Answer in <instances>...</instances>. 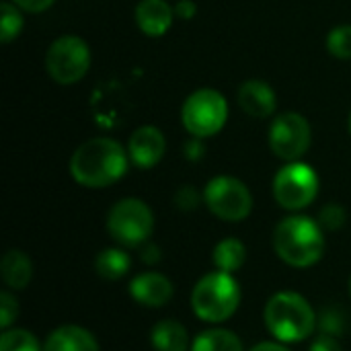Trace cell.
<instances>
[{
    "mask_svg": "<svg viewBox=\"0 0 351 351\" xmlns=\"http://www.w3.org/2000/svg\"><path fill=\"white\" fill-rule=\"evenodd\" d=\"M311 123L294 111L278 115L269 128V148L278 158L286 162L300 160L311 148Z\"/></svg>",
    "mask_w": 351,
    "mask_h": 351,
    "instance_id": "obj_10",
    "label": "cell"
},
{
    "mask_svg": "<svg viewBox=\"0 0 351 351\" xmlns=\"http://www.w3.org/2000/svg\"><path fill=\"white\" fill-rule=\"evenodd\" d=\"M319 329H321V333L339 337L343 333V317H341V313L337 308L323 311V315L319 319Z\"/></svg>",
    "mask_w": 351,
    "mask_h": 351,
    "instance_id": "obj_26",
    "label": "cell"
},
{
    "mask_svg": "<svg viewBox=\"0 0 351 351\" xmlns=\"http://www.w3.org/2000/svg\"><path fill=\"white\" fill-rule=\"evenodd\" d=\"M0 351H43L37 337L27 329H6L0 337Z\"/></svg>",
    "mask_w": 351,
    "mask_h": 351,
    "instance_id": "obj_21",
    "label": "cell"
},
{
    "mask_svg": "<svg viewBox=\"0 0 351 351\" xmlns=\"http://www.w3.org/2000/svg\"><path fill=\"white\" fill-rule=\"evenodd\" d=\"M319 193V175L317 171L300 160L284 165L274 177V197L276 202L290 212L308 208Z\"/></svg>",
    "mask_w": 351,
    "mask_h": 351,
    "instance_id": "obj_7",
    "label": "cell"
},
{
    "mask_svg": "<svg viewBox=\"0 0 351 351\" xmlns=\"http://www.w3.org/2000/svg\"><path fill=\"white\" fill-rule=\"evenodd\" d=\"M134 14L146 37H162L173 25L175 8L167 0H140Z\"/></svg>",
    "mask_w": 351,
    "mask_h": 351,
    "instance_id": "obj_14",
    "label": "cell"
},
{
    "mask_svg": "<svg viewBox=\"0 0 351 351\" xmlns=\"http://www.w3.org/2000/svg\"><path fill=\"white\" fill-rule=\"evenodd\" d=\"M154 230L150 206L138 197H125L113 204L107 214V232L121 247H142Z\"/></svg>",
    "mask_w": 351,
    "mask_h": 351,
    "instance_id": "obj_5",
    "label": "cell"
},
{
    "mask_svg": "<svg viewBox=\"0 0 351 351\" xmlns=\"http://www.w3.org/2000/svg\"><path fill=\"white\" fill-rule=\"evenodd\" d=\"M228 119V103L222 93L214 88H199L191 93L181 107V121L195 138L216 136Z\"/></svg>",
    "mask_w": 351,
    "mask_h": 351,
    "instance_id": "obj_6",
    "label": "cell"
},
{
    "mask_svg": "<svg viewBox=\"0 0 351 351\" xmlns=\"http://www.w3.org/2000/svg\"><path fill=\"white\" fill-rule=\"evenodd\" d=\"M23 29V14L16 4L12 2H2L0 6V41L10 43L12 39L19 37Z\"/></svg>",
    "mask_w": 351,
    "mask_h": 351,
    "instance_id": "obj_22",
    "label": "cell"
},
{
    "mask_svg": "<svg viewBox=\"0 0 351 351\" xmlns=\"http://www.w3.org/2000/svg\"><path fill=\"white\" fill-rule=\"evenodd\" d=\"M195 12H197V6H195V2H193V0H179V2H177V6H175V16L185 19V21L193 19V16H195Z\"/></svg>",
    "mask_w": 351,
    "mask_h": 351,
    "instance_id": "obj_31",
    "label": "cell"
},
{
    "mask_svg": "<svg viewBox=\"0 0 351 351\" xmlns=\"http://www.w3.org/2000/svg\"><path fill=\"white\" fill-rule=\"evenodd\" d=\"M241 286L232 274L210 271L191 290V311L193 315L212 325L228 321L241 306Z\"/></svg>",
    "mask_w": 351,
    "mask_h": 351,
    "instance_id": "obj_4",
    "label": "cell"
},
{
    "mask_svg": "<svg viewBox=\"0 0 351 351\" xmlns=\"http://www.w3.org/2000/svg\"><path fill=\"white\" fill-rule=\"evenodd\" d=\"M53 2L56 0H12V4H16L21 10H27V12H43Z\"/></svg>",
    "mask_w": 351,
    "mask_h": 351,
    "instance_id": "obj_30",
    "label": "cell"
},
{
    "mask_svg": "<svg viewBox=\"0 0 351 351\" xmlns=\"http://www.w3.org/2000/svg\"><path fill=\"white\" fill-rule=\"evenodd\" d=\"M132 269V257L128 255V251L111 247L101 251L95 257V271L99 278L103 280H121L123 276H128V271Z\"/></svg>",
    "mask_w": 351,
    "mask_h": 351,
    "instance_id": "obj_20",
    "label": "cell"
},
{
    "mask_svg": "<svg viewBox=\"0 0 351 351\" xmlns=\"http://www.w3.org/2000/svg\"><path fill=\"white\" fill-rule=\"evenodd\" d=\"M0 276L2 282L6 284V288L19 292L25 290L31 280H33V261L25 251L19 249H10L4 253L2 261H0Z\"/></svg>",
    "mask_w": 351,
    "mask_h": 351,
    "instance_id": "obj_16",
    "label": "cell"
},
{
    "mask_svg": "<svg viewBox=\"0 0 351 351\" xmlns=\"http://www.w3.org/2000/svg\"><path fill=\"white\" fill-rule=\"evenodd\" d=\"M128 150L111 138H93L76 148L70 158L72 179L88 189H103L117 183L128 171Z\"/></svg>",
    "mask_w": 351,
    "mask_h": 351,
    "instance_id": "obj_1",
    "label": "cell"
},
{
    "mask_svg": "<svg viewBox=\"0 0 351 351\" xmlns=\"http://www.w3.org/2000/svg\"><path fill=\"white\" fill-rule=\"evenodd\" d=\"M350 294H351V280H350Z\"/></svg>",
    "mask_w": 351,
    "mask_h": 351,
    "instance_id": "obj_35",
    "label": "cell"
},
{
    "mask_svg": "<svg viewBox=\"0 0 351 351\" xmlns=\"http://www.w3.org/2000/svg\"><path fill=\"white\" fill-rule=\"evenodd\" d=\"M346 222H348V212H346V208L339 206V204H329V206H325V208L321 210V214H319V224L323 226V230L335 232V230L343 228Z\"/></svg>",
    "mask_w": 351,
    "mask_h": 351,
    "instance_id": "obj_24",
    "label": "cell"
},
{
    "mask_svg": "<svg viewBox=\"0 0 351 351\" xmlns=\"http://www.w3.org/2000/svg\"><path fill=\"white\" fill-rule=\"evenodd\" d=\"M325 230L308 216H288L274 230V251L290 267L306 269L325 255Z\"/></svg>",
    "mask_w": 351,
    "mask_h": 351,
    "instance_id": "obj_2",
    "label": "cell"
},
{
    "mask_svg": "<svg viewBox=\"0 0 351 351\" xmlns=\"http://www.w3.org/2000/svg\"><path fill=\"white\" fill-rule=\"evenodd\" d=\"M263 323L280 343H300L317 329V315L302 294L284 290L267 300Z\"/></svg>",
    "mask_w": 351,
    "mask_h": 351,
    "instance_id": "obj_3",
    "label": "cell"
},
{
    "mask_svg": "<svg viewBox=\"0 0 351 351\" xmlns=\"http://www.w3.org/2000/svg\"><path fill=\"white\" fill-rule=\"evenodd\" d=\"M247 261V247L243 241L234 239V237H228V239H222L214 251H212V263L218 271H224V274H234L239 271Z\"/></svg>",
    "mask_w": 351,
    "mask_h": 351,
    "instance_id": "obj_18",
    "label": "cell"
},
{
    "mask_svg": "<svg viewBox=\"0 0 351 351\" xmlns=\"http://www.w3.org/2000/svg\"><path fill=\"white\" fill-rule=\"evenodd\" d=\"M308 351H343V348H341V343L337 341V337L327 335V333H321L319 337L313 339Z\"/></svg>",
    "mask_w": 351,
    "mask_h": 351,
    "instance_id": "obj_28",
    "label": "cell"
},
{
    "mask_svg": "<svg viewBox=\"0 0 351 351\" xmlns=\"http://www.w3.org/2000/svg\"><path fill=\"white\" fill-rule=\"evenodd\" d=\"M327 51L339 60L351 58V25H339L327 35Z\"/></svg>",
    "mask_w": 351,
    "mask_h": 351,
    "instance_id": "obj_23",
    "label": "cell"
},
{
    "mask_svg": "<svg viewBox=\"0 0 351 351\" xmlns=\"http://www.w3.org/2000/svg\"><path fill=\"white\" fill-rule=\"evenodd\" d=\"M185 154H187V158H191V160H197V158H202V154H204V146H202V142H189L187 144V148H185Z\"/></svg>",
    "mask_w": 351,
    "mask_h": 351,
    "instance_id": "obj_33",
    "label": "cell"
},
{
    "mask_svg": "<svg viewBox=\"0 0 351 351\" xmlns=\"http://www.w3.org/2000/svg\"><path fill=\"white\" fill-rule=\"evenodd\" d=\"M167 150L165 134L154 125H142L138 128L128 142V154L130 160L138 169H152L156 167Z\"/></svg>",
    "mask_w": 351,
    "mask_h": 351,
    "instance_id": "obj_11",
    "label": "cell"
},
{
    "mask_svg": "<svg viewBox=\"0 0 351 351\" xmlns=\"http://www.w3.org/2000/svg\"><path fill=\"white\" fill-rule=\"evenodd\" d=\"M350 134H351V113H350Z\"/></svg>",
    "mask_w": 351,
    "mask_h": 351,
    "instance_id": "obj_34",
    "label": "cell"
},
{
    "mask_svg": "<svg viewBox=\"0 0 351 351\" xmlns=\"http://www.w3.org/2000/svg\"><path fill=\"white\" fill-rule=\"evenodd\" d=\"M90 68V49L76 35L58 37L45 53V70L58 84H76Z\"/></svg>",
    "mask_w": 351,
    "mask_h": 351,
    "instance_id": "obj_9",
    "label": "cell"
},
{
    "mask_svg": "<svg viewBox=\"0 0 351 351\" xmlns=\"http://www.w3.org/2000/svg\"><path fill=\"white\" fill-rule=\"evenodd\" d=\"M239 105L241 109L251 115V117H257V119H265L269 115L276 113V93L274 88L263 82V80H247L241 84L239 88Z\"/></svg>",
    "mask_w": 351,
    "mask_h": 351,
    "instance_id": "obj_13",
    "label": "cell"
},
{
    "mask_svg": "<svg viewBox=\"0 0 351 351\" xmlns=\"http://www.w3.org/2000/svg\"><path fill=\"white\" fill-rule=\"evenodd\" d=\"M175 294L173 282L158 271H144L132 278L130 282V296L140 304L148 308H160L171 302Z\"/></svg>",
    "mask_w": 351,
    "mask_h": 351,
    "instance_id": "obj_12",
    "label": "cell"
},
{
    "mask_svg": "<svg viewBox=\"0 0 351 351\" xmlns=\"http://www.w3.org/2000/svg\"><path fill=\"white\" fill-rule=\"evenodd\" d=\"M202 199H204V195H199L197 189L191 187V185H185V187H181V189L175 193V206H177L179 210H183V212H193V210L199 206Z\"/></svg>",
    "mask_w": 351,
    "mask_h": 351,
    "instance_id": "obj_27",
    "label": "cell"
},
{
    "mask_svg": "<svg viewBox=\"0 0 351 351\" xmlns=\"http://www.w3.org/2000/svg\"><path fill=\"white\" fill-rule=\"evenodd\" d=\"M189 351H245V348L234 331L214 327L195 335Z\"/></svg>",
    "mask_w": 351,
    "mask_h": 351,
    "instance_id": "obj_19",
    "label": "cell"
},
{
    "mask_svg": "<svg viewBox=\"0 0 351 351\" xmlns=\"http://www.w3.org/2000/svg\"><path fill=\"white\" fill-rule=\"evenodd\" d=\"M208 210L224 222H241L253 210V195L249 187L230 175H218L208 181L204 189Z\"/></svg>",
    "mask_w": 351,
    "mask_h": 351,
    "instance_id": "obj_8",
    "label": "cell"
},
{
    "mask_svg": "<svg viewBox=\"0 0 351 351\" xmlns=\"http://www.w3.org/2000/svg\"><path fill=\"white\" fill-rule=\"evenodd\" d=\"M16 317H19V300L8 290H4L0 294V327H2V331L10 329L12 323L16 321Z\"/></svg>",
    "mask_w": 351,
    "mask_h": 351,
    "instance_id": "obj_25",
    "label": "cell"
},
{
    "mask_svg": "<svg viewBox=\"0 0 351 351\" xmlns=\"http://www.w3.org/2000/svg\"><path fill=\"white\" fill-rule=\"evenodd\" d=\"M140 259H142V263H146V265H156V263H160V259H162V251L158 249V245H154V243L148 241V243L142 245Z\"/></svg>",
    "mask_w": 351,
    "mask_h": 351,
    "instance_id": "obj_29",
    "label": "cell"
},
{
    "mask_svg": "<svg viewBox=\"0 0 351 351\" xmlns=\"http://www.w3.org/2000/svg\"><path fill=\"white\" fill-rule=\"evenodd\" d=\"M43 351H101V348L88 329L80 325H62L47 335Z\"/></svg>",
    "mask_w": 351,
    "mask_h": 351,
    "instance_id": "obj_15",
    "label": "cell"
},
{
    "mask_svg": "<svg viewBox=\"0 0 351 351\" xmlns=\"http://www.w3.org/2000/svg\"><path fill=\"white\" fill-rule=\"evenodd\" d=\"M150 343L156 351H189L191 348L187 329L175 319L158 321L150 331Z\"/></svg>",
    "mask_w": 351,
    "mask_h": 351,
    "instance_id": "obj_17",
    "label": "cell"
},
{
    "mask_svg": "<svg viewBox=\"0 0 351 351\" xmlns=\"http://www.w3.org/2000/svg\"><path fill=\"white\" fill-rule=\"evenodd\" d=\"M249 351H290L286 348V343H280V341H263V343H257L255 348H251Z\"/></svg>",
    "mask_w": 351,
    "mask_h": 351,
    "instance_id": "obj_32",
    "label": "cell"
}]
</instances>
